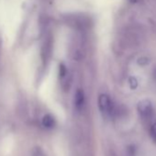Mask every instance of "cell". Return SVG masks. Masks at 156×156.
Masks as SVG:
<instances>
[{
	"instance_id": "obj_7",
	"label": "cell",
	"mask_w": 156,
	"mask_h": 156,
	"mask_svg": "<svg viewBox=\"0 0 156 156\" xmlns=\"http://www.w3.org/2000/svg\"><path fill=\"white\" fill-rule=\"evenodd\" d=\"M33 156H44L42 151L39 148H37L35 151H34V153H33Z\"/></svg>"
},
{
	"instance_id": "obj_5",
	"label": "cell",
	"mask_w": 156,
	"mask_h": 156,
	"mask_svg": "<svg viewBox=\"0 0 156 156\" xmlns=\"http://www.w3.org/2000/svg\"><path fill=\"white\" fill-rule=\"evenodd\" d=\"M56 124L55 119L51 114H46L42 118V125L46 129H52Z\"/></svg>"
},
{
	"instance_id": "obj_8",
	"label": "cell",
	"mask_w": 156,
	"mask_h": 156,
	"mask_svg": "<svg viewBox=\"0 0 156 156\" xmlns=\"http://www.w3.org/2000/svg\"><path fill=\"white\" fill-rule=\"evenodd\" d=\"M130 1H131L132 3H135V2H137V0H130Z\"/></svg>"
},
{
	"instance_id": "obj_4",
	"label": "cell",
	"mask_w": 156,
	"mask_h": 156,
	"mask_svg": "<svg viewBox=\"0 0 156 156\" xmlns=\"http://www.w3.org/2000/svg\"><path fill=\"white\" fill-rule=\"evenodd\" d=\"M73 104L74 107L77 110H81L85 105V93L82 89L78 88L74 94V98H73Z\"/></svg>"
},
{
	"instance_id": "obj_2",
	"label": "cell",
	"mask_w": 156,
	"mask_h": 156,
	"mask_svg": "<svg viewBox=\"0 0 156 156\" xmlns=\"http://www.w3.org/2000/svg\"><path fill=\"white\" fill-rule=\"evenodd\" d=\"M138 113L140 119L144 121H150L153 119L155 111L152 103L149 99H142L138 103L137 106Z\"/></svg>"
},
{
	"instance_id": "obj_6",
	"label": "cell",
	"mask_w": 156,
	"mask_h": 156,
	"mask_svg": "<svg viewBox=\"0 0 156 156\" xmlns=\"http://www.w3.org/2000/svg\"><path fill=\"white\" fill-rule=\"evenodd\" d=\"M150 133H151L152 140L154 141H156V121L151 124V126L150 128Z\"/></svg>"
},
{
	"instance_id": "obj_3",
	"label": "cell",
	"mask_w": 156,
	"mask_h": 156,
	"mask_svg": "<svg viewBox=\"0 0 156 156\" xmlns=\"http://www.w3.org/2000/svg\"><path fill=\"white\" fill-rule=\"evenodd\" d=\"M59 79L61 86L64 90H68L71 86V77L66 66L63 63L59 65Z\"/></svg>"
},
{
	"instance_id": "obj_1",
	"label": "cell",
	"mask_w": 156,
	"mask_h": 156,
	"mask_svg": "<svg viewBox=\"0 0 156 156\" xmlns=\"http://www.w3.org/2000/svg\"><path fill=\"white\" fill-rule=\"evenodd\" d=\"M98 108L103 115V117L109 119L118 114L116 106L114 102L110 98V97L107 94H101L98 97Z\"/></svg>"
},
{
	"instance_id": "obj_9",
	"label": "cell",
	"mask_w": 156,
	"mask_h": 156,
	"mask_svg": "<svg viewBox=\"0 0 156 156\" xmlns=\"http://www.w3.org/2000/svg\"><path fill=\"white\" fill-rule=\"evenodd\" d=\"M154 75H155V78H156V70H155V72H154Z\"/></svg>"
}]
</instances>
